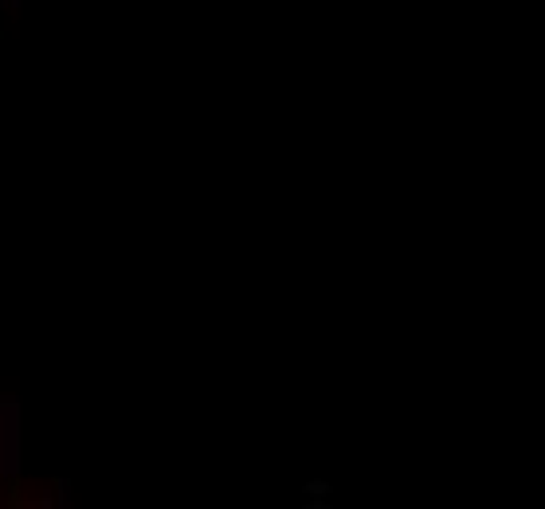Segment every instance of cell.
<instances>
[{
    "instance_id": "cell-1",
    "label": "cell",
    "mask_w": 545,
    "mask_h": 509,
    "mask_svg": "<svg viewBox=\"0 0 545 509\" xmlns=\"http://www.w3.org/2000/svg\"><path fill=\"white\" fill-rule=\"evenodd\" d=\"M12 416H16V407H12ZM12 416H8V427L0 419V474H16V427H12Z\"/></svg>"
},
{
    "instance_id": "cell-2",
    "label": "cell",
    "mask_w": 545,
    "mask_h": 509,
    "mask_svg": "<svg viewBox=\"0 0 545 509\" xmlns=\"http://www.w3.org/2000/svg\"><path fill=\"white\" fill-rule=\"evenodd\" d=\"M4 4H16V0H4Z\"/></svg>"
}]
</instances>
